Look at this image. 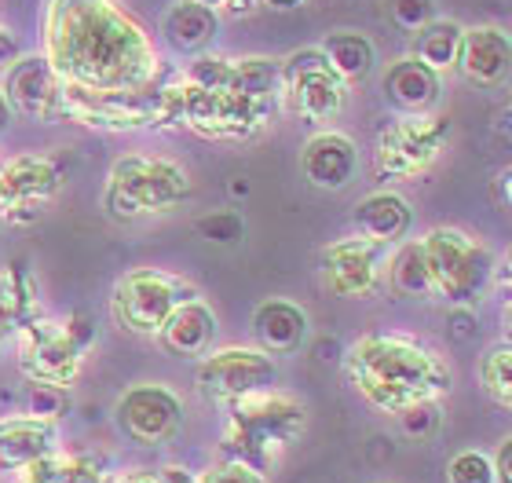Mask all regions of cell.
I'll list each match as a JSON object with an SVG mask.
<instances>
[{
	"label": "cell",
	"instance_id": "obj_1",
	"mask_svg": "<svg viewBox=\"0 0 512 483\" xmlns=\"http://www.w3.org/2000/svg\"><path fill=\"white\" fill-rule=\"evenodd\" d=\"M44 59L88 92H139L158 77V52L121 0H48Z\"/></svg>",
	"mask_w": 512,
	"mask_h": 483
},
{
	"label": "cell",
	"instance_id": "obj_2",
	"mask_svg": "<svg viewBox=\"0 0 512 483\" xmlns=\"http://www.w3.org/2000/svg\"><path fill=\"white\" fill-rule=\"evenodd\" d=\"M348 381L366 403L384 414H403L421 403H439L454 385L450 366L428 344L403 333H370L344 355Z\"/></svg>",
	"mask_w": 512,
	"mask_h": 483
},
{
	"label": "cell",
	"instance_id": "obj_3",
	"mask_svg": "<svg viewBox=\"0 0 512 483\" xmlns=\"http://www.w3.org/2000/svg\"><path fill=\"white\" fill-rule=\"evenodd\" d=\"M278 99L249 96L227 85L224 55H198L191 70L180 77V125L198 132L202 140L238 143L253 140L278 114Z\"/></svg>",
	"mask_w": 512,
	"mask_h": 483
},
{
	"label": "cell",
	"instance_id": "obj_4",
	"mask_svg": "<svg viewBox=\"0 0 512 483\" xmlns=\"http://www.w3.org/2000/svg\"><path fill=\"white\" fill-rule=\"evenodd\" d=\"M304 429V403L278 388H260L227 403L224 447L231 462L253 465L264 473L282 447L297 440Z\"/></svg>",
	"mask_w": 512,
	"mask_h": 483
},
{
	"label": "cell",
	"instance_id": "obj_5",
	"mask_svg": "<svg viewBox=\"0 0 512 483\" xmlns=\"http://www.w3.org/2000/svg\"><path fill=\"white\" fill-rule=\"evenodd\" d=\"M187 198H191V176H187L180 161L150 158V154H125L110 169L103 205L118 220H139V216L172 213Z\"/></svg>",
	"mask_w": 512,
	"mask_h": 483
},
{
	"label": "cell",
	"instance_id": "obj_6",
	"mask_svg": "<svg viewBox=\"0 0 512 483\" xmlns=\"http://www.w3.org/2000/svg\"><path fill=\"white\" fill-rule=\"evenodd\" d=\"M421 249L439 301L454 308H472L483 301L494 275V257L480 238L465 235L461 227H436L421 238Z\"/></svg>",
	"mask_w": 512,
	"mask_h": 483
},
{
	"label": "cell",
	"instance_id": "obj_7",
	"mask_svg": "<svg viewBox=\"0 0 512 483\" xmlns=\"http://www.w3.org/2000/svg\"><path fill=\"white\" fill-rule=\"evenodd\" d=\"M348 103V81H344L319 48H300L282 59V107L293 118L322 125L333 121Z\"/></svg>",
	"mask_w": 512,
	"mask_h": 483
},
{
	"label": "cell",
	"instance_id": "obj_8",
	"mask_svg": "<svg viewBox=\"0 0 512 483\" xmlns=\"http://www.w3.org/2000/svg\"><path fill=\"white\" fill-rule=\"evenodd\" d=\"M450 140V118L439 114H403L377 136V172L384 180H414L439 161Z\"/></svg>",
	"mask_w": 512,
	"mask_h": 483
},
{
	"label": "cell",
	"instance_id": "obj_9",
	"mask_svg": "<svg viewBox=\"0 0 512 483\" xmlns=\"http://www.w3.org/2000/svg\"><path fill=\"white\" fill-rule=\"evenodd\" d=\"M187 297H194V290L183 279H176V275H165V271L154 268H136L118 279L110 308H114V319L128 333L158 337V330L165 326L172 308L187 301Z\"/></svg>",
	"mask_w": 512,
	"mask_h": 483
},
{
	"label": "cell",
	"instance_id": "obj_10",
	"mask_svg": "<svg viewBox=\"0 0 512 483\" xmlns=\"http://www.w3.org/2000/svg\"><path fill=\"white\" fill-rule=\"evenodd\" d=\"M88 344L70 330V322L30 319L19 330V370L33 385H74Z\"/></svg>",
	"mask_w": 512,
	"mask_h": 483
},
{
	"label": "cell",
	"instance_id": "obj_11",
	"mask_svg": "<svg viewBox=\"0 0 512 483\" xmlns=\"http://www.w3.org/2000/svg\"><path fill=\"white\" fill-rule=\"evenodd\" d=\"M194 381H198L205 399L227 407L249 392L275 388L278 366L275 355H267L264 348H220V352L202 355Z\"/></svg>",
	"mask_w": 512,
	"mask_h": 483
},
{
	"label": "cell",
	"instance_id": "obj_12",
	"mask_svg": "<svg viewBox=\"0 0 512 483\" xmlns=\"http://www.w3.org/2000/svg\"><path fill=\"white\" fill-rule=\"evenodd\" d=\"M118 429L139 447H161L169 443L183 425V403L172 388L158 385V381H143L132 385L125 396L118 399Z\"/></svg>",
	"mask_w": 512,
	"mask_h": 483
},
{
	"label": "cell",
	"instance_id": "obj_13",
	"mask_svg": "<svg viewBox=\"0 0 512 483\" xmlns=\"http://www.w3.org/2000/svg\"><path fill=\"white\" fill-rule=\"evenodd\" d=\"M63 187L59 165L41 154H19L0 165V220L30 224L44 202H52Z\"/></svg>",
	"mask_w": 512,
	"mask_h": 483
},
{
	"label": "cell",
	"instance_id": "obj_14",
	"mask_svg": "<svg viewBox=\"0 0 512 483\" xmlns=\"http://www.w3.org/2000/svg\"><path fill=\"white\" fill-rule=\"evenodd\" d=\"M381 249L370 238H341L322 249V282L333 297L363 301L381 286Z\"/></svg>",
	"mask_w": 512,
	"mask_h": 483
},
{
	"label": "cell",
	"instance_id": "obj_15",
	"mask_svg": "<svg viewBox=\"0 0 512 483\" xmlns=\"http://www.w3.org/2000/svg\"><path fill=\"white\" fill-rule=\"evenodd\" d=\"M11 110H19L33 121H59L63 114V96L66 81L55 74V66L44 55H30V59H15L4 85Z\"/></svg>",
	"mask_w": 512,
	"mask_h": 483
},
{
	"label": "cell",
	"instance_id": "obj_16",
	"mask_svg": "<svg viewBox=\"0 0 512 483\" xmlns=\"http://www.w3.org/2000/svg\"><path fill=\"white\" fill-rule=\"evenodd\" d=\"M359 169V147L344 132H315L300 151V172L319 191H341L355 180Z\"/></svg>",
	"mask_w": 512,
	"mask_h": 483
},
{
	"label": "cell",
	"instance_id": "obj_17",
	"mask_svg": "<svg viewBox=\"0 0 512 483\" xmlns=\"http://www.w3.org/2000/svg\"><path fill=\"white\" fill-rule=\"evenodd\" d=\"M458 70L472 85L498 88L512 74V37L502 26H472L461 37Z\"/></svg>",
	"mask_w": 512,
	"mask_h": 483
},
{
	"label": "cell",
	"instance_id": "obj_18",
	"mask_svg": "<svg viewBox=\"0 0 512 483\" xmlns=\"http://www.w3.org/2000/svg\"><path fill=\"white\" fill-rule=\"evenodd\" d=\"M216 312L194 293L187 301H180L172 308V315L165 319V326L158 330V341L180 359H202L213 352L216 341Z\"/></svg>",
	"mask_w": 512,
	"mask_h": 483
},
{
	"label": "cell",
	"instance_id": "obj_19",
	"mask_svg": "<svg viewBox=\"0 0 512 483\" xmlns=\"http://www.w3.org/2000/svg\"><path fill=\"white\" fill-rule=\"evenodd\" d=\"M59 447L55 421L44 418H8L0 421V473H22L26 465L41 462Z\"/></svg>",
	"mask_w": 512,
	"mask_h": 483
},
{
	"label": "cell",
	"instance_id": "obj_20",
	"mask_svg": "<svg viewBox=\"0 0 512 483\" xmlns=\"http://www.w3.org/2000/svg\"><path fill=\"white\" fill-rule=\"evenodd\" d=\"M439 92H443V77L425 63H417L414 55L395 59L384 70V96L403 114H428L439 103Z\"/></svg>",
	"mask_w": 512,
	"mask_h": 483
},
{
	"label": "cell",
	"instance_id": "obj_21",
	"mask_svg": "<svg viewBox=\"0 0 512 483\" xmlns=\"http://www.w3.org/2000/svg\"><path fill=\"white\" fill-rule=\"evenodd\" d=\"M253 333L267 355H293L308 341V312L286 297H271L253 312Z\"/></svg>",
	"mask_w": 512,
	"mask_h": 483
},
{
	"label": "cell",
	"instance_id": "obj_22",
	"mask_svg": "<svg viewBox=\"0 0 512 483\" xmlns=\"http://www.w3.org/2000/svg\"><path fill=\"white\" fill-rule=\"evenodd\" d=\"M410 224H414V213H410L406 198H399L395 191L366 194L363 202L355 205V231L377 246L399 242L410 231Z\"/></svg>",
	"mask_w": 512,
	"mask_h": 483
},
{
	"label": "cell",
	"instance_id": "obj_23",
	"mask_svg": "<svg viewBox=\"0 0 512 483\" xmlns=\"http://www.w3.org/2000/svg\"><path fill=\"white\" fill-rule=\"evenodd\" d=\"M216 30H220L216 11L198 4V0H176L161 19V33L169 37L172 48H180L187 55H202L216 41Z\"/></svg>",
	"mask_w": 512,
	"mask_h": 483
},
{
	"label": "cell",
	"instance_id": "obj_24",
	"mask_svg": "<svg viewBox=\"0 0 512 483\" xmlns=\"http://www.w3.org/2000/svg\"><path fill=\"white\" fill-rule=\"evenodd\" d=\"M319 52L326 55V63L337 70V74L355 85V81H366V77L374 74L377 66V48L374 41L359 30H333L326 41L319 44Z\"/></svg>",
	"mask_w": 512,
	"mask_h": 483
},
{
	"label": "cell",
	"instance_id": "obj_25",
	"mask_svg": "<svg viewBox=\"0 0 512 483\" xmlns=\"http://www.w3.org/2000/svg\"><path fill=\"white\" fill-rule=\"evenodd\" d=\"M388 286L395 297H410V301H436V286H432V271H428L421 238L403 242L388 260Z\"/></svg>",
	"mask_w": 512,
	"mask_h": 483
},
{
	"label": "cell",
	"instance_id": "obj_26",
	"mask_svg": "<svg viewBox=\"0 0 512 483\" xmlns=\"http://www.w3.org/2000/svg\"><path fill=\"white\" fill-rule=\"evenodd\" d=\"M461 37H465V26L454 19H432L425 30L414 33V59L425 63L428 70H436L439 77L458 70V55H461Z\"/></svg>",
	"mask_w": 512,
	"mask_h": 483
},
{
	"label": "cell",
	"instance_id": "obj_27",
	"mask_svg": "<svg viewBox=\"0 0 512 483\" xmlns=\"http://www.w3.org/2000/svg\"><path fill=\"white\" fill-rule=\"evenodd\" d=\"M33 312H37V301H33L30 271L22 264H11L0 271V341L11 330H22L33 319Z\"/></svg>",
	"mask_w": 512,
	"mask_h": 483
},
{
	"label": "cell",
	"instance_id": "obj_28",
	"mask_svg": "<svg viewBox=\"0 0 512 483\" xmlns=\"http://www.w3.org/2000/svg\"><path fill=\"white\" fill-rule=\"evenodd\" d=\"M480 385L494 403H502V407L512 410V341L494 344V348L483 352Z\"/></svg>",
	"mask_w": 512,
	"mask_h": 483
},
{
	"label": "cell",
	"instance_id": "obj_29",
	"mask_svg": "<svg viewBox=\"0 0 512 483\" xmlns=\"http://www.w3.org/2000/svg\"><path fill=\"white\" fill-rule=\"evenodd\" d=\"M447 483H498L494 458H487L483 451L454 454L447 465Z\"/></svg>",
	"mask_w": 512,
	"mask_h": 483
},
{
	"label": "cell",
	"instance_id": "obj_30",
	"mask_svg": "<svg viewBox=\"0 0 512 483\" xmlns=\"http://www.w3.org/2000/svg\"><path fill=\"white\" fill-rule=\"evenodd\" d=\"M384 11L395 30L417 33L436 19V0H384Z\"/></svg>",
	"mask_w": 512,
	"mask_h": 483
},
{
	"label": "cell",
	"instance_id": "obj_31",
	"mask_svg": "<svg viewBox=\"0 0 512 483\" xmlns=\"http://www.w3.org/2000/svg\"><path fill=\"white\" fill-rule=\"evenodd\" d=\"M198 235L205 242H216V246H238L242 235H246V224L235 209H220V213H209L198 220Z\"/></svg>",
	"mask_w": 512,
	"mask_h": 483
},
{
	"label": "cell",
	"instance_id": "obj_32",
	"mask_svg": "<svg viewBox=\"0 0 512 483\" xmlns=\"http://www.w3.org/2000/svg\"><path fill=\"white\" fill-rule=\"evenodd\" d=\"M63 410H66L63 388H55V385H30V392H26V414H30V418L55 421L59 414H63Z\"/></svg>",
	"mask_w": 512,
	"mask_h": 483
},
{
	"label": "cell",
	"instance_id": "obj_33",
	"mask_svg": "<svg viewBox=\"0 0 512 483\" xmlns=\"http://www.w3.org/2000/svg\"><path fill=\"white\" fill-rule=\"evenodd\" d=\"M59 483H107V473L88 454H59Z\"/></svg>",
	"mask_w": 512,
	"mask_h": 483
},
{
	"label": "cell",
	"instance_id": "obj_34",
	"mask_svg": "<svg viewBox=\"0 0 512 483\" xmlns=\"http://www.w3.org/2000/svg\"><path fill=\"white\" fill-rule=\"evenodd\" d=\"M194 483H264V473L253 469V465H242L227 458L224 465H216V469H209V473H202V476H194Z\"/></svg>",
	"mask_w": 512,
	"mask_h": 483
},
{
	"label": "cell",
	"instance_id": "obj_35",
	"mask_svg": "<svg viewBox=\"0 0 512 483\" xmlns=\"http://www.w3.org/2000/svg\"><path fill=\"white\" fill-rule=\"evenodd\" d=\"M399 418H403V425H406V432H410V436H425V432L436 429L439 414H436V403H421V407L403 410Z\"/></svg>",
	"mask_w": 512,
	"mask_h": 483
},
{
	"label": "cell",
	"instance_id": "obj_36",
	"mask_svg": "<svg viewBox=\"0 0 512 483\" xmlns=\"http://www.w3.org/2000/svg\"><path fill=\"white\" fill-rule=\"evenodd\" d=\"M22 483H59V454H48L41 462L22 469Z\"/></svg>",
	"mask_w": 512,
	"mask_h": 483
},
{
	"label": "cell",
	"instance_id": "obj_37",
	"mask_svg": "<svg viewBox=\"0 0 512 483\" xmlns=\"http://www.w3.org/2000/svg\"><path fill=\"white\" fill-rule=\"evenodd\" d=\"M494 473H498V483H512V436L494 454Z\"/></svg>",
	"mask_w": 512,
	"mask_h": 483
},
{
	"label": "cell",
	"instance_id": "obj_38",
	"mask_svg": "<svg viewBox=\"0 0 512 483\" xmlns=\"http://www.w3.org/2000/svg\"><path fill=\"white\" fill-rule=\"evenodd\" d=\"M15 59H19V41L11 37L8 26H0V66L15 63Z\"/></svg>",
	"mask_w": 512,
	"mask_h": 483
},
{
	"label": "cell",
	"instance_id": "obj_39",
	"mask_svg": "<svg viewBox=\"0 0 512 483\" xmlns=\"http://www.w3.org/2000/svg\"><path fill=\"white\" fill-rule=\"evenodd\" d=\"M198 4H205V8L213 11H231V15H242V11L253 8V0H198Z\"/></svg>",
	"mask_w": 512,
	"mask_h": 483
},
{
	"label": "cell",
	"instance_id": "obj_40",
	"mask_svg": "<svg viewBox=\"0 0 512 483\" xmlns=\"http://www.w3.org/2000/svg\"><path fill=\"white\" fill-rule=\"evenodd\" d=\"M267 8H275V11H293V8H300L304 0H264Z\"/></svg>",
	"mask_w": 512,
	"mask_h": 483
},
{
	"label": "cell",
	"instance_id": "obj_41",
	"mask_svg": "<svg viewBox=\"0 0 512 483\" xmlns=\"http://www.w3.org/2000/svg\"><path fill=\"white\" fill-rule=\"evenodd\" d=\"M8 121H11V103H8V96L0 92V132L8 129Z\"/></svg>",
	"mask_w": 512,
	"mask_h": 483
},
{
	"label": "cell",
	"instance_id": "obj_42",
	"mask_svg": "<svg viewBox=\"0 0 512 483\" xmlns=\"http://www.w3.org/2000/svg\"><path fill=\"white\" fill-rule=\"evenodd\" d=\"M125 483H161V476L158 473H132Z\"/></svg>",
	"mask_w": 512,
	"mask_h": 483
},
{
	"label": "cell",
	"instance_id": "obj_43",
	"mask_svg": "<svg viewBox=\"0 0 512 483\" xmlns=\"http://www.w3.org/2000/svg\"><path fill=\"white\" fill-rule=\"evenodd\" d=\"M505 202L512 205V176H509V180H505Z\"/></svg>",
	"mask_w": 512,
	"mask_h": 483
},
{
	"label": "cell",
	"instance_id": "obj_44",
	"mask_svg": "<svg viewBox=\"0 0 512 483\" xmlns=\"http://www.w3.org/2000/svg\"><path fill=\"white\" fill-rule=\"evenodd\" d=\"M505 275H509V282H512V249H509V257H505Z\"/></svg>",
	"mask_w": 512,
	"mask_h": 483
}]
</instances>
